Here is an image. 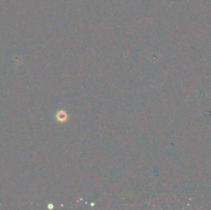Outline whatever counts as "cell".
Masks as SVG:
<instances>
[{"label": "cell", "instance_id": "cell-1", "mask_svg": "<svg viewBox=\"0 0 211 210\" xmlns=\"http://www.w3.org/2000/svg\"><path fill=\"white\" fill-rule=\"evenodd\" d=\"M56 118L58 121L64 122L67 120V114L65 111H63V110H60V111L57 112V113H56Z\"/></svg>", "mask_w": 211, "mask_h": 210}, {"label": "cell", "instance_id": "cell-2", "mask_svg": "<svg viewBox=\"0 0 211 210\" xmlns=\"http://www.w3.org/2000/svg\"><path fill=\"white\" fill-rule=\"evenodd\" d=\"M53 208V205H52V204H49V205H48V208H49V209H52Z\"/></svg>", "mask_w": 211, "mask_h": 210}]
</instances>
